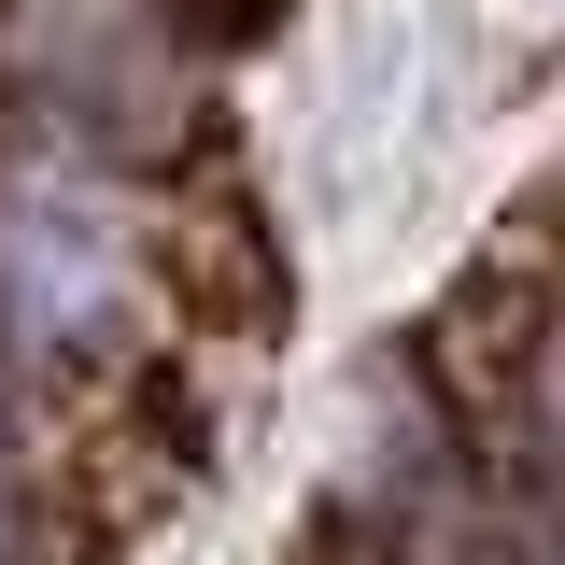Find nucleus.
I'll list each match as a JSON object with an SVG mask.
<instances>
[{
  "instance_id": "obj_1",
  "label": "nucleus",
  "mask_w": 565,
  "mask_h": 565,
  "mask_svg": "<svg viewBox=\"0 0 565 565\" xmlns=\"http://www.w3.org/2000/svg\"><path fill=\"white\" fill-rule=\"evenodd\" d=\"M0 565H14V537H0Z\"/></svg>"
}]
</instances>
